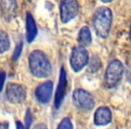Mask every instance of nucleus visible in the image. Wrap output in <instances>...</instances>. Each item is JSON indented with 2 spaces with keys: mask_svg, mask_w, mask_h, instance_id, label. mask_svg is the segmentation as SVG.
Returning a JSON list of instances; mask_svg holds the SVG:
<instances>
[{
  "mask_svg": "<svg viewBox=\"0 0 131 129\" xmlns=\"http://www.w3.org/2000/svg\"><path fill=\"white\" fill-rule=\"evenodd\" d=\"M29 69L36 77H47L50 75L52 67L47 57L40 50H34L29 57Z\"/></svg>",
  "mask_w": 131,
  "mask_h": 129,
  "instance_id": "obj_1",
  "label": "nucleus"
},
{
  "mask_svg": "<svg viewBox=\"0 0 131 129\" xmlns=\"http://www.w3.org/2000/svg\"><path fill=\"white\" fill-rule=\"evenodd\" d=\"M112 13L108 7H99L94 14L93 24L95 33L100 38H107L112 26Z\"/></svg>",
  "mask_w": 131,
  "mask_h": 129,
  "instance_id": "obj_2",
  "label": "nucleus"
},
{
  "mask_svg": "<svg viewBox=\"0 0 131 129\" xmlns=\"http://www.w3.org/2000/svg\"><path fill=\"white\" fill-rule=\"evenodd\" d=\"M124 73L123 64L119 60H112L108 64L104 75V84L107 88H113L121 82Z\"/></svg>",
  "mask_w": 131,
  "mask_h": 129,
  "instance_id": "obj_3",
  "label": "nucleus"
},
{
  "mask_svg": "<svg viewBox=\"0 0 131 129\" xmlns=\"http://www.w3.org/2000/svg\"><path fill=\"white\" fill-rule=\"evenodd\" d=\"M88 62V53L83 46L73 49L71 56V66L74 72H79Z\"/></svg>",
  "mask_w": 131,
  "mask_h": 129,
  "instance_id": "obj_4",
  "label": "nucleus"
},
{
  "mask_svg": "<svg viewBox=\"0 0 131 129\" xmlns=\"http://www.w3.org/2000/svg\"><path fill=\"white\" fill-rule=\"evenodd\" d=\"M79 13V4L77 0H62L60 5L61 20L66 23L74 19Z\"/></svg>",
  "mask_w": 131,
  "mask_h": 129,
  "instance_id": "obj_5",
  "label": "nucleus"
},
{
  "mask_svg": "<svg viewBox=\"0 0 131 129\" xmlns=\"http://www.w3.org/2000/svg\"><path fill=\"white\" fill-rule=\"evenodd\" d=\"M73 102L80 109L91 110L95 107L94 98L89 93L82 89H78L74 91L72 95Z\"/></svg>",
  "mask_w": 131,
  "mask_h": 129,
  "instance_id": "obj_6",
  "label": "nucleus"
},
{
  "mask_svg": "<svg viewBox=\"0 0 131 129\" xmlns=\"http://www.w3.org/2000/svg\"><path fill=\"white\" fill-rule=\"evenodd\" d=\"M6 98L11 103L18 104L25 99L26 91L21 85L16 84H9L6 87Z\"/></svg>",
  "mask_w": 131,
  "mask_h": 129,
  "instance_id": "obj_7",
  "label": "nucleus"
},
{
  "mask_svg": "<svg viewBox=\"0 0 131 129\" xmlns=\"http://www.w3.org/2000/svg\"><path fill=\"white\" fill-rule=\"evenodd\" d=\"M67 89V76H66V72L64 68H61L60 72V78H59L58 86H57L56 93L54 97V106L56 108H59L63 101L64 96L66 93Z\"/></svg>",
  "mask_w": 131,
  "mask_h": 129,
  "instance_id": "obj_8",
  "label": "nucleus"
},
{
  "mask_svg": "<svg viewBox=\"0 0 131 129\" xmlns=\"http://www.w3.org/2000/svg\"><path fill=\"white\" fill-rule=\"evenodd\" d=\"M0 10L3 18L6 22H10L16 15L17 4L15 0H1Z\"/></svg>",
  "mask_w": 131,
  "mask_h": 129,
  "instance_id": "obj_9",
  "label": "nucleus"
},
{
  "mask_svg": "<svg viewBox=\"0 0 131 129\" xmlns=\"http://www.w3.org/2000/svg\"><path fill=\"white\" fill-rule=\"evenodd\" d=\"M53 91V82L51 81H47L44 84H40L35 91L36 98L39 102L47 103L51 99Z\"/></svg>",
  "mask_w": 131,
  "mask_h": 129,
  "instance_id": "obj_10",
  "label": "nucleus"
},
{
  "mask_svg": "<svg viewBox=\"0 0 131 129\" xmlns=\"http://www.w3.org/2000/svg\"><path fill=\"white\" fill-rule=\"evenodd\" d=\"M112 120V112L107 107H100L95 111V124L96 126H106Z\"/></svg>",
  "mask_w": 131,
  "mask_h": 129,
  "instance_id": "obj_11",
  "label": "nucleus"
},
{
  "mask_svg": "<svg viewBox=\"0 0 131 129\" xmlns=\"http://www.w3.org/2000/svg\"><path fill=\"white\" fill-rule=\"evenodd\" d=\"M38 30H37V25L33 19L32 15L29 13L27 14L26 17V35H27V41L32 42L34 39L36 38Z\"/></svg>",
  "mask_w": 131,
  "mask_h": 129,
  "instance_id": "obj_12",
  "label": "nucleus"
},
{
  "mask_svg": "<svg viewBox=\"0 0 131 129\" xmlns=\"http://www.w3.org/2000/svg\"><path fill=\"white\" fill-rule=\"evenodd\" d=\"M79 43L81 46H89L91 44L92 38H91V32L88 27H82L80 32L79 33Z\"/></svg>",
  "mask_w": 131,
  "mask_h": 129,
  "instance_id": "obj_13",
  "label": "nucleus"
},
{
  "mask_svg": "<svg viewBox=\"0 0 131 129\" xmlns=\"http://www.w3.org/2000/svg\"><path fill=\"white\" fill-rule=\"evenodd\" d=\"M101 66H102V63H101V60L99 58V57L93 56L90 58L89 64H88V71L92 73H95L100 69Z\"/></svg>",
  "mask_w": 131,
  "mask_h": 129,
  "instance_id": "obj_14",
  "label": "nucleus"
},
{
  "mask_svg": "<svg viewBox=\"0 0 131 129\" xmlns=\"http://www.w3.org/2000/svg\"><path fill=\"white\" fill-rule=\"evenodd\" d=\"M10 47V40L8 35L4 31L0 30V53H4Z\"/></svg>",
  "mask_w": 131,
  "mask_h": 129,
  "instance_id": "obj_15",
  "label": "nucleus"
},
{
  "mask_svg": "<svg viewBox=\"0 0 131 129\" xmlns=\"http://www.w3.org/2000/svg\"><path fill=\"white\" fill-rule=\"evenodd\" d=\"M57 129H72V124L71 122V119L68 117L63 118L59 124Z\"/></svg>",
  "mask_w": 131,
  "mask_h": 129,
  "instance_id": "obj_16",
  "label": "nucleus"
},
{
  "mask_svg": "<svg viewBox=\"0 0 131 129\" xmlns=\"http://www.w3.org/2000/svg\"><path fill=\"white\" fill-rule=\"evenodd\" d=\"M23 42H19L17 44V46L15 47V49H14V55H13V61H15L19 58V57L21 56V50H23Z\"/></svg>",
  "mask_w": 131,
  "mask_h": 129,
  "instance_id": "obj_17",
  "label": "nucleus"
},
{
  "mask_svg": "<svg viewBox=\"0 0 131 129\" xmlns=\"http://www.w3.org/2000/svg\"><path fill=\"white\" fill-rule=\"evenodd\" d=\"M25 122H26V129H29L31 125V122H32V116H31L30 110L29 109L27 110L26 117H25Z\"/></svg>",
  "mask_w": 131,
  "mask_h": 129,
  "instance_id": "obj_18",
  "label": "nucleus"
},
{
  "mask_svg": "<svg viewBox=\"0 0 131 129\" xmlns=\"http://www.w3.org/2000/svg\"><path fill=\"white\" fill-rule=\"evenodd\" d=\"M5 81V73L1 72V73H0V91H1L2 89H3Z\"/></svg>",
  "mask_w": 131,
  "mask_h": 129,
  "instance_id": "obj_19",
  "label": "nucleus"
},
{
  "mask_svg": "<svg viewBox=\"0 0 131 129\" xmlns=\"http://www.w3.org/2000/svg\"><path fill=\"white\" fill-rule=\"evenodd\" d=\"M33 129H47V127L45 124H38L37 126H35Z\"/></svg>",
  "mask_w": 131,
  "mask_h": 129,
  "instance_id": "obj_20",
  "label": "nucleus"
},
{
  "mask_svg": "<svg viewBox=\"0 0 131 129\" xmlns=\"http://www.w3.org/2000/svg\"><path fill=\"white\" fill-rule=\"evenodd\" d=\"M9 125L7 123H0V129H8Z\"/></svg>",
  "mask_w": 131,
  "mask_h": 129,
  "instance_id": "obj_21",
  "label": "nucleus"
},
{
  "mask_svg": "<svg viewBox=\"0 0 131 129\" xmlns=\"http://www.w3.org/2000/svg\"><path fill=\"white\" fill-rule=\"evenodd\" d=\"M16 126H17V129H26L24 126H23V125L21 124V122H19V121L16 122Z\"/></svg>",
  "mask_w": 131,
  "mask_h": 129,
  "instance_id": "obj_22",
  "label": "nucleus"
},
{
  "mask_svg": "<svg viewBox=\"0 0 131 129\" xmlns=\"http://www.w3.org/2000/svg\"><path fill=\"white\" fill-rule=\"evenodd\" d=\"M127 76H128V80L131 82V66L128 68V72H127Z\"/></svg>",
  "mask_w": 131,
  "mask_h": 129,
  "instance_id": "obj_23",
  "label": "nucleus"
},
{
  "mask_svg": "<svg viewBox=\"0 0 131 129\" xmlns=\"http://www.w3.org/2000/svg\"><path fill=\"white\" fill-rule=\"evenodd\" d=\"M100 1L104 2V3H109V2H112V0H100Z\"/></svg>",
  "mask_w": 131,
  "mask_h": 129,
  "instance_id": "obj_24",
  "label": "nucleus"
},
{
  "mask_svg": "<svg viewBox=\"0 0 131 129\" xmlns=\"http://www.w3.org/2000/svg\"><path fill=\"white\" fill-rule=\"evenodd\" d=\"M130 37H131V25H130Z\"/></svg>",
  "mask_w": 131,
  "mask_h": 129,
  "instance_id": "obj_25",
  "label": "nucleus"
},
{
  "mask_svg": "<svg viewBox=\"0 0 131 129\" xmlns=\"http://www.w3.org/2000/svg\"></svg>",
  "mask_w": 131,
  "mask_h": 129,
  "instance_id": "obj_26",
  "label": "nucleus"
}]
</instances>
